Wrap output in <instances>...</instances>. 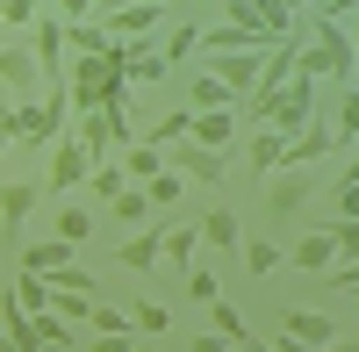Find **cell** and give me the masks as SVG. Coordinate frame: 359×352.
Here are the masks:
<instances>
[{
    "mask_svg": "<svg viewBox=\"0 0 359 352\" xmlns=\"http://www.w3.org/2000/svg\"><path fill=\"white\" fill-rule=\"evenodd\" d=\"M36 8H43V0H36Z\"/></svg>",
    "mask_w": 359,
    "mask_h": 352,
    "instance_id": "45",
    "label": "cell"
},
{
    "mask_svg": "<svg viewBox=\"0 0 359 352\" xmlns=\"http://www.w3.org/2000/svg\"><path fill=\"white\" fill-rule=\"evenodd\" d=\"M115 8H130V0H94V22H108Z\"/></svg>",
    "mask_w": 359,
    "mask_h": 352,
    "instance_id": "40",
    "label": "cell"
},
{
    "mask_svg": "<svg viewBox=\"0 0 359 352\" xmlns=\"http://www.w3.org/2000/svg\"><path fill=\"white\" fill-rule=\"evenodd\" d=\"M187 50H201V22H180V29H172V43H165V65H180Z\"/></svg>",
    "mask_w": 359,
    "mask_h": 352,
    "instance_id": "28",
    "label": "cell"
},
{
    "mask_svg": "<svg viewBox=\"0 0 359 352\" xmlns=\"http://www.w3.org/2000/svg\"><path fill=\"white\" fill-rule=\"evenodd\" d=\"M130 352H165V345H151V338H130Z\"/></svg>",
    "mask_w": 359,
    "mask_h": 352,
    "instance_id": "41",
    "label": "cell"
},
{
    "mask_svg": "<svg viewBox=\"0 0 359 352\" xmlns=\"http://www.w3.org/2000/svg\"><path fill=\"white\" fill-rule=\"evenodd\" d=\"M57 266H72V245L57 238V245H29L22 252V273H57Z\"/></svg>",
    "mask_w": 359,
    "mask_h": 352,
    "instance_id": "16",
    "label": "cell"
},
{
    "mask_svg": "<svg viewBox=\"0 0 359 352\" xmlns=\"http://www.w3.org/2000/svg\"><path fill=\"white\" fill-rule=\"evenodd\" d=\"M57 316H79V324H86V309H94V295H65V287H57V302H50Z\"/></svg>",
    "mask_w": 359,
    "mask_h": 352,
    "instance_id": "33",
    "label": "cell"
},
{
    "mask_svg": "<svg viewBox=\"0 0 359 352\" xmlns=\"http://www.w3.org/2000/svg\"><path fill=\"white\" fill-rule=\"evenodd\" d=\"M15 302H22L29 316H43V309L57 302V280H43V273H22V280H15Z\"/></svg>",
    "mask_w": 359,
    "mask_h": 352,
    "instance_id": "15",
    "label": "cell"
},
{
    "mask_svg": "<svg viewBox=\"0 0 359 352\" xmlns=\"http://www.w3.org/2000/svg\"><path fill=\"white\" fill-rule=\"evenodd\" d=\"M352 72H359V65H352Z\"/></svg>",
    "mask_w": 359,
    "mask_h": 352,
    "instance_id": "46",
    "label": "cell"
},
{
    "mask_svg": "<svg viewBox=\"0 0 359 352\" xmlns=\"http://www.w3.org/2000/svg\"><path fill=\"white\" fill-rule=\"evenodd\" d=\"M86 187H94L101 201H115V194H123V187H130V172H123V158H101L94 172H86Z\"/></svg>",
    "mask_w": 359,
    "mask_h": 352,
    "instance_id": "19",
    "label": "cell"
},
{
    "mask_svg": "<svg viewBox=\"0 0 359 352\" xmlns=\"http://www.w3.org/2000/svg\"><path fill=\"white\" fill-rule=\"evenodd\" d=\"M43 201V180H0V238H22V216Z\"/></svg>",
    "mask_w": 359,
    "mask_h": 352,
    "instance_id": "6",
    "label": "cell"
},
{
    "mask_svg": "<svg viewBox=\"0 0 359 352\" xmlns=\"http://www.w3.org/2000/svg\"><path fill=\"white\" fill-rule=\"evenodd\" d=\"M0 86H8V94L15 101H36V57H29V50H15V43H0Z\"/></svg>",
    "mask_w": 359,
    "mask_h": 352,
    "instance_id": "8",
    "label": "cell"
},
{
    "mask_svg": "<svg viewBox=\"0 0 359 352\" xmlns=\"http://www.w3.org/2000/svg\"><path fill=\"white\" fill-rule=\"evenodd\" d=\"M345 36H352V50H359V15H352V22H345Z\"/></svg>",
    "mask_w": 359,
    "mask_h": 352,
    "instance_id": "42",
    "label": "cell"
},
{
    "mask_svg": "<svg viewBox=\"0 0 359 352\" xmlns=\"http://www.w3.org/2000/svg\"><path fill=\"white\" fill-rule=\"evenodd\" d=\"M79 352H130V338H86Z\"/></svg>",
    "mask_w": 359,
    "mask_h": 352,
    "instance_id": "36",
    "label": "cell"
},
{
    "mask_svg": "<svg viewBox=\"0 0 359 352\" xmlns=\"http://www.w3.org/2000/svg\"><path fill=\"white\" fill-rule=\"evenodd\" d=\"M237 252H245V266H252V273H273L280 259H287V245H273V238H252V245H237Z\"/></svg>",
    "mask_w": 359,
    "mask_h": 352,
    "instance_id": "25",
    "label": "cell"
},
{
    "mask_svg": "<svg viewBox=\"0 0 359 352\" xmlns=\"http://www.w3.org/2000/svg\"><path fill=\"white\" fill-rule=\"evenodd\" d=\"M57 15L65 22H94V0H57Z\"/></svg>",
    "mask_w": 359,
    "mask_h": 352,
    "instance_id": "34",
    "label": "cell"
},
{
    "mask_svg": "<svg viewBox=\"0 0 359 352\" xmlns=\"http://www.w3.org/2000/svg\"><path fill=\"white\" fill-rule=\"evenodd\" d=\"M36 0H0V22H8V29H36Z\"/></svg>",
    "mask_w": 359,
    "mask_h": 352,
    "instance_id": "30",
    "label": "cell"
},
{
    "mask_svg": "<svg viewBox=\"0 0 359 352\" xmlns=\"http://www.w3.org/2000/svg\"><path fill=\"white\" fill-rule=\"evenodd\" d=\"M115 259H123V266H137V273H151L158 259H165V252H158V230H151V238H130V245L115 252Z\"/></svg>",
    "mask_w": 359,
    "mask_h": 352,
    "instance_id": "24",
    "label": "cell"
},
{
    "mask_svg": "<svg viewBox=\"0 0 359 352\" xmlns=\"http://www.w3.org/2000/svg\"><path fill=\"white\" fill-rule=\"evenodd\" d=\"M151 8H172V0H151Z\"/></svg>",
    "mask_w": 359,
    "mask_h": 352,
    "instance_id": "43",
    "label": "cell"
},
{
    "mask_svg": "<svg viewBox=\"0 0 359 352\" xmlns=\"http://www.w3.org/2000/svg\"><path fill=\"white\" fill-rule=\"evenodd\" d=\"M309 194H316V180H309L302 165H280V172H266V216H273V223H287V216L302 209Z\"/></svg>",
    "mask_w": 359,
    "mask_h": 352,
    "instance_id": "3",
    "label": "cell"
},
{
    "mask_svg": "<svg viewBox=\"0 0 359 352\" xmlns=\"http://www.w3.org/2000/svg\"><path fill=\"white\" fill-rule=\"evenodd\" d=\"M331 187H359V151L345 158V172H338V180H331Z\"/></svg>",
    "mask_w": 359,
    "mask_h": 352,
    "instance_id": "38",
    "label": "cell"
},
{
    "mask_svg": "<svg viewBox=\"0 0 359 352\" xmlns=\"http://www.w3.org/2000/svg\"><path fill=\"white\" fill-rule=\"evenodd\" d=\"M130 331H144V338H165V331H172L165 302H137V309H130Z\"/></svg>",
    "mask_w": 359,
    "mask_h": 352,
    "instance_id": "26",
    "label": "cell"
},
{
    "mask_svg": "<svg viewBox=\"0 0 359 352\" xmlns=\"http://www.w3.org/2000/svg\"><path fill=\"white\" fill-rule=\"evenodd\" d=\"M165 165L187 172V180H223V172H230V151H208V144L180 137V144H165Z\"/></svg>",
    "mask_w": 359,
    "mask_h": 352,
    "instance_id": "4",
    "label": "cell"
},
{
    "mask_svg": "<svg viewBox=\"0 0 359 352\" xmlns=\"http://www.w3.org/2000/svg\"><path fill=\"white\" fill-rule=\"evenodd\" d=\"M187 8H201V0H187Z\"/></svg>",
    "mask_w": 359,
    "mask_h": 352,
    "instance_id": "44",
    "label": "cell"
},
{
    "mask_svg": "<svg viewBox=\"0 0 359 352\" xmlns=\"http://www.w3.org/2000/svg\"><path fill=\"white\" fill-rule=\"evenodd\" d=\"M331 137H338V144H359V86H345V101H338V115H331Z\"/></svg>",
    "mask_w": 359,
    "mask_h": 352,
    "instance_id": "22",
    "label": "cell"
},
{
    "mask_svg": "<svg viewBox=\"0 0 359 352\" xmlns=\"http://www.w3.org/2000/svg\"><path fill=\"white\" fill-rule=\"evenodd\" d=\"M194 245H201V230H187V223H165V230H158V252L172 259V273L194 266Z\"/></svg>",
    "mask_w": 359,
    "mask_h": 352,
    "instance_id": "12",
    "label": "cell"
},
{
    "mask_svg": "<svg viewBox=\"0 0 359 352\" xmlns=\"http://www.w3.org/2000/svg\"><path fill=\"white\" fill-rule=\"evenodd\" d=\"M108 209H115V216H130V223H137L144 209H151V194H144V187H123V194H115V201H108Z\"/></svg>",
    "mask_w": 359,
    "mask_h": 352,
    "instance_id": "32",
    "label": "cell"
},
{
    "mask_svg": "<svg viewBox=\"0 0 359 352\" xmlns=\"http://www.w3.org/2000/svg\"><path fill=\"white\" fill-rule=\"evenodd\" d=\"M115 158H123L130 180H151V172H165V151H158V144H130V151H115Z\"/></svg>",
    "mask_w": 359,
    "mask_h": 352,
    "instance_id": "17",
    "label": "cell"
},
{
    "mask_svg": "<svg viewBox=\"0 0 359 352\" xmlns=\"http://www.w3.org/2000/svg\"><path fill=\"white\" fill-rule=\"evenodd\" d=\"M165 15H172V8H151V0H130V8H115V15L101 22V29H108L115 43H130V36H151V29H158Z\"/></svg>",
    "mask_w": 359,
    "mask_h": 352,
    "instance_id": "7",
    "label": "cell"
},
{
    "mask_svg": "<svg viewBox=\"0 0 359 352\" xmlns=\"http://www.w3.org/2000/svg\"><path fill=\"white\" fill-rule=\"evenodd\" d=\"M180 280H187V295H194L201 309H208V302L223 295V287H216V273H201V266H187V273H180Z\"/></svg>",
    "mask_w": 359,
    "mask_h": 352,
    "instance_id": "31",
    "label": "cell"
},
{
    "mask_svg": "<svg viewBox=\"0 0 359 352\" xmlns=\"http://www.w3.org/2000/svg\"><path fill=\"white\" fill-rule=\"evenodd\" d=\"M245 158H252L259 172H280V165H287V137H280V130H259V137L245 144Z\"/></svg>",
    "mask_w": 359,
    "mask_h": 352,
    "instance_id": "13",
    "label": "cell"
},
{
    "mask_svg": "<svg viewBox=\"0 0 359 352\" xmlns=\"http://www.w3.org/2000/svg\"><path fill=\"white\" fill-rule=\"evenodd\" d=\"M187 187H194V180H187V172H172V165H165V172H151V180H144V194H151V209H172V201L187 194Z\"/></svg>",
    "mask_w": 359,
    "mask_h": 352,
    "instance_id": "18",
    "label": "cell"
},
{
    "mask_svg": "<svg viewBox=\"0 0 359 352\" xmlns=\"http://www.w3.org/2000/svg\"><path fill=\"white\" fill-rule=\"evenodd\" d=\"M187 352H230V338H216V331H208V338H194Z\"/></svg>",
    "mask_w": 359,
    "mask_h": 352,
    "instance_id": "37",
    "label": "cell"
},
{
    "mask_svg": "<svg viewBox=\"0 0 359 352\" xmlns=\"http://www.w3.org/2000/svg\"><path fill=\"white\" fill-rule=\"evenodd\" d=\"M287 259H294L302 273H331V266H338V245H331V230H302V238L287 245Z\"/></svg>",
    "mask_w": 359,
    "mask_h": 352,
    "instance_id": "9",
    "label": "cell"
},
{
    "mask_svg": "<svg viewBox=\"0 0 359 352\" xmlns=\"http://www.w3.org/2000/svg\"><path fill=\"white\" fill-rule=\"evenodd\" d=\"M187 108H194V115H201V108H230V86H223L216 72H208V65H201V72L187 79Z\"/></svg>",
    "mask_w": 359,
    "mask_h": 352,
    "instance_id": "14",
    "label": "cell"
},
{
    "mask_svg": "<svg viewBox=\"0 0 359 352\" xmlns=\"http://www.w3.org/2000/svg\"><path fill=\"white\" fill-rule=\"evenodd\" d=\"M86 172H94V158H86V144L65 130L50 144V172H43V194H65V187H86Z\"/></svg>",
    "mask_w": 359,
    "mask_h": 352,
    "instance_id": "2",
    "label": "cell"
},
{
    "mask_svg": "<svg viewBox=\"0 0 359 352\" xmlns=\"http://www.w3.org/2000/svg\"><path fill=\"white\" fill-rule=\"evenodd\" d=\"M266 50H273V43H266ZM266 50H230V57H208V72L230 86V101H245L252 86H259V57H266Z\"/></svg>",
    "mask_w": 359,
    "mask_h": 352,
    "instance_id": "5",
    "label": "cell"
},
{
    "mask_svg": "<svg viewBox=\"0 0 359 352\" xmlns=\"http://www.w3.org/2000/svg\"><path fill=\"white\" fill-rule=\"evenodd\" d=\"M208 324H216V338H230V345H245V338H252V331H245V316H237V309H230L223 295L208 302Z\"/></svg>",
    "mask_w": 359,
    "mask_h": 352,
    "instance_id": "23",
    "label": "cell"
},
{
    "mask_svg": "<svg viewBox=\"0 0 359 352\" xmlns=\"http://www.w3.org/2000/svg\"><path fill=\"white\" fill-rule=\"evenodd\" d=\"M86 324H94V338H137V331H130V316L115 309V302H94V309H86Z\"/></svg>",
    "mask_w": 359,
    "mask_h": 352,
    "instance_id": "21",
    "label": "cell"
},
{
    "mask_svg": "<svg viewBox=\"0 0 359 352\" xmlns=\"http://www.w3.org/2000/svg\"><path fill=\"white\" fill-rule=\"evenodd\" d=\"M331 245H338V259H359V216H338L331 223Z\"/></svg>",
    "mask_w": 359,
    "mask_h": 352,
    "instance_id": "29",
    "label": "cell"
},
{
    "mask_svg": "<svg viewBox=\"0 0 359 352\" xmlns=\"http://www.w3.org/2000/svg\"><path fill=\"white\" fill-rule=\"evenodd\" d=\"M331 201H338V216H359V187H331Z\"/></svg>",
    "mask_w": 359,
    "mask_h": 352,
    "instance_id": "35",
    "label": "cell"
},
{
    "mask_svg": "<svg viewBox=\"0 0 359 352\" xmlns=\"http://www.w3.org/2000/svg\"><path fill=\"white\" fill-rule=\"evenodd\" d=\"M0 130H15V94H0Z\"/></svg>",
    "mask_w": 359,
    "mask_h": 352,
    "instance_id": "39",
    "label": "cell"
},
{
    "mask_svg": "<svg viewBox=\"0 0 359 352\" xmlns=\"http://www.w3.org/2000/svg\"><path fill=\"white\" fill-rule=\"evenodd\" d=\"M187 137L208 144V151H230V144H237V123H230V108H201L194 123H187Z\"/></svg>",
    "mask_w": 359,
    "mask_h": 352,
    "instance_id": "11",
    "label": "cell"
},
{
    "mask_svg": "<svg viewBox=\"0 0 359 352\" xmlns=\"http://www.w3.org/2000/svg\"><path fill=\"white\" fill-rule=\"evenodd\" d=\"M201 238H208V245H223V252H237V245H245V230H237V216H230V209H208Z\"/></svg>",
    "mask_w": 359,
    "mask_h": 352,
    "instance_id": "20",
    "label": "cell"
},
{
    "mask_svg": "<svg viewBox=\"0 0 359 352\" xmlns=\"http://www.w3.org/2000/svg\"><path fill=\"white\" fill-rule=\"evenodd\" d=\"M280 338H294V345H331V338H338V316H323V309H287Z\"/></svg>",
    "mask_w": 359,
    "mask_h": 352,
    "instance_id": "10",
    "label": "cell"
},
{
    "mask_svg": "<svg viewBox=\"0 0 359 352\" xmlns=\"http://www.w3.org/2000/svg\"><path fill=\"white\" fill-rule=\"evenodd\" d=\"M57 238H65V245L94 238V216H86V209H57Z\"/></svg>",
    "mask_w": 359,
    "mask_h": 352,
    "instance_id": "27",
    "label": "cell"
},
{
    "mask_svg": "<svg viewBox=\"0 0 359 352\" xmlns=\"http://www.w3.org/2000/svg\"><path fill=\"white\" fill-rule=\"evenodd\" d=\"M316 123V79H302V72H294L287 86H280V94H273V108H266V123L259 130H280V137H302Z\"/></svg>",
    "mask_w": 359,
    "mask_h": 352,
    "instance_id": "1",
    "label": "cell"
}]
</instances>
